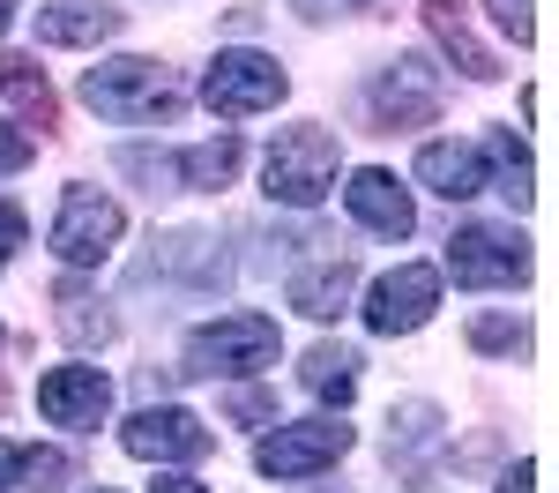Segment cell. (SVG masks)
Masks as SVG:
<instances>
[{"label": "cell", "mask_w": 559, "mask_h": 493, "mask_svg": "<svg viewBox=\"0 0 559 493\" xmlns=\"http://www.w3.org/2000/svg\"><path fill=\"white\" fill-rule=\"evenodd\" d=\"M492 23H500V31H508L515 45L537 38V15H530V0H492Z\"/></svg>", "instance_id": "d4e9b609"}, {"label": "cell", "mask_w": 559, "mask_h": 493, "mask_svg": "<svg viewBox=\"0 0 559 493\" xmlns=\"http://www.w3.org/2000/svg\"><path fill=\"white\" fill-rule=\"evenodd\" d=\"M344 202H350V218L366 224V232H381V239H411L418 232V210H411V187L395 173H381V165H358L344 187Z\"/></svg>", "instance_id": "7c38bea8"}, {"label": "cell", "mask_w": 559, "mask_h": 493, "mask_svg": "<svg viewBox=\"0 0 559 493\" xmlns=\"http://www.w3.org/2000/svg\"><path fill=\"white\" fill-rule=\"evenodd\" d=\"M83 105L97 113V120H120V128H134V120H173L179 113V83L173 68H157V60H97L83 75Z\"/></svg>", "instance_id": "7a4b0ae2"}, {"label": "cell", "mask_w": 559, "mask_h": 493, "mask_svg": "<svg viewBox=\"0 0 559 493\" xmlns=\"http://www.w3.org/2000/svg\"><path fill=\"white\" fill-rule=\"evenodd\" d=\"M500 493H537V463H530V456H515V463L500 471Z\"/></svg>", "instance_id": "f1b7e54d"}, {"label": "cell", "mask_w": 559, "mask_h": 493, "mask_svg": "<svg viewBox=\"0 0 559 493\" xmlns=\"http://www.w3.org/2000/svg\"><path fill=\"white\" fill-rule=\"evenodd\" d=\"M336 173H344V142L329 128H284L269 142V157H261V187H269V202H284V210L329 202Z\"/></svg>", "instance_id": "6da1fadb"}, {"label": "cell", "mask_w": 559, "mask_h": 493, "mask_svg": "<svg viewBox=\"0 0 559 493\" xmlns=\"http://www.w3.org/2000/svg\"><path fill=\"white\" fill-rule=\"evenodd\" d=\"M388 426H395V442H403V448H432V442H440V411H432V403H403Z\"/></svg>", "instance_id": "603a6c76"}, {"label": "cell", "mask_w": 559, "mask_h": 493, "mask_svg": "<svg viewBox=\"0 0 559 493\" xmlns=\"http://www.w3.org/2000/svg\"><path fill=\"white\" fill-rule=\"evenodd\" d=\"M284 97H292V75L269 52L231 45V52H216L210 68H202V105H210L216 120H254V113H276Z\"/></svg>", "instance_id": "3957f363"}, {"label": "cell", "mask_w": 559, "mask_h": 493, "mask_svg": "<svg viewBox=\"0 0 559 493\" xmlns=\"http://www.w3.org/2000/svg\"><path fill=\"white\" fill-rule=\"evenodd\" d=\"M150 493H202V486H194V479H179V471H173V479H157Z\"/></svg>", "instance_id": "1f68e13d"}, {"label": "cell", "mask_w": 559, "mask_h": 493, "mask_svg": "<svg viewBox=\"0 0 559 493\" xmlns=\"http://www.w3.org/2000/svg\"><path fill=\"white\" fill-rule=\"evenodd\" d=\"M120 8L112 0H52V8H38V45H105L120 38Z\"/></svg>", "instance_id": "4fadbf2b"}, {"label": "cell", "mask_w": 559, "mask_h": 493, "mask_svg": "<svg viewBox=\"0 0 559 493\" xmlns=\"http://www.w3.org/2000/svg\"><path fill=\"white\" fill-rule=\"evenodd\" d=\"M15 479H23V448L0 442V486H15Z\"/></svg>", "instance_id": "4dcf8cb0"}, {"label": "cell", "mask_w": 559, "mask_h": 493, "mask_svg": "<svg viewBox=\"0 0 559 493\" xmlns=\"http://www.w3.org/2000/svg\"><path fill=\"white\" fill-rule=\"evenodd\" d=\"M471 344L477 352H522V344H530V321H522V314H477Z\"/></svg>", "instance_id": "7402d4cb"}, {"label": "cell", "mask_w": 559, "mask_h": 493, "mask_svg": "<svg viewBox=\"0 0 559 493\" xmlns=\"http://www.w3.org/2000/svg\"><path fill=\"white\" fill-rule=\"evenodd\" d=\"M344 448H350L344 419H299V426H276V434L254 442V471L261 479H313V471H329Z\"/></svg>", "instance_id": "ba28073f"}, {"label": "cell", "mask_w": 559, "mask_h": 493, "mask_svg": "<svg viewBox=\"0 0 559 493\" xmlns=\"http://www.w3.org/2000/svg\"><path fill=\"white\" fill-rule=\"evenodd\" d=\"M231 173H239V134H216V142H194V150L173 157L179 187H224Z\"/></svg>", "instance_id": "44dd1931"}, {"label": "cell", "mask_w": 559, "mask_h": 493, "mask_svg": "<svg viewBox=\"0 0 559 493\" xmlns=\"http://www.w3.org/2000/svg\"><path fill=\"white\" fill-rule=\"evenodd\" d=\"M38 419L68 426V434H97L112 419V382L97 366H52V374H38Z\"/></svg>", "instance_id": "8fae6325"}, {"label": "cell", "mask_w": 559, "mask_h": 493, "mask_svg": "<svg viewBox=\"0 0 559 493\" xmlns=\"http://www.w3.org/2000/svg\"><path fill=\"white\" fill-rule=\"evenodd\" d=\"M448 277L471 284V292L522 284V277H530V247H522V232H508V224H463V232L448 239Z\"/></svg>", "instance_id": "52a82bcc"}, {"label": "cell", "mask_w": 559, "mask_h": 493, "mask_svg": "<svg viewBox=\"0 0 559 493\" xmlns=\"http://www.w3.org/2000/svg\"><path fill=\"white\" fill-rule=\"evenodd\" d=\"M299 382L321 403H350V389H358V352H350V344H313V352L299 359Z\"/></svg>", "instance_id": "d6986e66"}, {"label": "cell", "mask_w": 559, "mask_h": 493, "mask_svg": "<svg viewBox=\"0 0 559 493\" xmlns=\"http://www.w3.org/2000/svg\"><path fill=\"white\" fill-rule=\"evenodd\" d=\"M90 493H112V486H90Z\"/></svg>", "instance_id": "836d02e7"}, {"label": "cell", "mask_w": 559, "mask_h": 493, "mask_svg": "<svg viewBox=\"0 0 559 493\" xmlns=\"http://www.w3.org/2000/svg\"><path fill=\"white\" fill-rule=\"evenodd\" d=\"M60 479H68V456L60 448H23V486L31 493H60Z\"/></svg>", "instance_id": "cb8c5ba5"}, {"label": "cell", "mask_w": 559, "mask_h": 493, "mask_svg": "<svg viewBox=\"0 0 559 493\" xmlns=\"http://www.w3.org/2000/svg\"><path fill=\"white\" fill-rule=\"evenodd\" d=\"M52 307H60V337L68 344H112V314H105V300L90 292V284H60L52 292Z\"/></svg>", "instance_id": "ffe728a7"}, {"label": "cell", "mask_w": 559, "mask_h": 493, "mask_svg": "<svg viewBox=\"0 0 559 493\" xmlns=\"http://www.w3.org/2000/svg\"><path fill=\"white\" fill-rule=\"evenodd\" d=\"M120 232H128V218H120V202L112 195H97V187H68L60 195V218H52V255L68 269H90V262H105L112 247H120Z\"/></svg>", "instance_id": "5b68a950"}, {"label": "cell", "mask_w": 559, "mask_h": 493, "mask_svg": "<svg viewBox=\"0 0 559 493\" xmlns=\"http://www.w3.org/2000/svg\"><path fill=\"white\" fill-rule=\"evenodd\" d=\"M477 165H485V187H500L515 210H530V202H537V187H530V150H522L508 128H492L485 142H477Z\"/></svg>", "instance_id": "e0dca14e"}, {"label": "cell", "mask_w": 559, "mask_h": 493, "mask_svg": "<svg viewBox=\"0 0 559 493\" xmlns=\"http://www.w3.org/2000/svg\"><path fill=\"white\" fill-rule=\"evenodd\" d=\"M432 307H440V269L426 262H403L373 277V292H366V329L373 337H411V329H426Z\"/></svg>", "instance_id": "9c48e42d"}, {"label": "cell", "mask_w": 559, "mask_h": 493, "mask_svg": "<svg viewBox=\"0 0 559 493\" xmlns=\"http://www.w3.org/2000/svg\"><path fill=\"white\" fill-rule=\"evenodd\" d=\"M23 15V0H0V38H8V23Z\"/></svg>", "instance_id": "d6a6232c"}, {"label": "cell", "mask_w": 559, "mask_h": 493, "mask_svg": "<svg viewBox=\"0 0 559 493\" xmlns=\"http://www.w3.org/2000/svg\"><path fill=\"white\" fill-rule=\"evenodd\" d=\"M440 97H448V83H440V68H432L426 52H395L366 83V105H373L381 128H426L432 113H440Z\"/></svg>", "instance_id": "8992f818"}, {"label": "cell", "mask_w": 559, "mask_h": 493, "mask_svg": "<svg viewBox=\"0 0 559 493\" xmlns=\"http://www.w3.org/2000/svg\"><path fill=\"white\" fill-rule=\"evenodd\" d=\"M276 352H284V337L269 314H224L187 337V374H261V366H276Z\"/></svg>", "instance_id": "277c9868"}, {"label": "cell", "mask_w": 559, "mask_h": 493, "mask_svg": "<svg viewBox=\"0 0 559 493\" xmlns=\"http://www.w3.org/2000/svg\"><path fill=\"white\" fill-rule=\"evenodd\" d=\"M231 419H276V403L261 397V389H239V397H231Z\"/></svg>", "instance_id": "f546056e"}, {"label": "cell", "mask_w": 559, "mask_h": 493, "mask_svg": "<svg viewBox=\"0 0 559 493\" xmlns=\"http://www.w3.org/2000/svg\"><path fill=\"white\" fill-rule=\"evenodd\" d=\"M23 239H31V218H23L15 202H0V269H8V255H15Z\"/></svg>", "instance_id": "4316f807"}, {"label": "cell", "mask_w": 559, "mask_h": 493, "mask_svg": "<svg viewBox=\"0 0 559 493\" xmlns=\"http://www.w3.org/2000/svg\"><path fill=\"white\" fill-rule=\"evenodd\" d=\"M350 292H358V269L344 262V255H329V262H313L292 277V307L313 314V321H336V314L350 307Z\"/></svg>", "instance_id": "2e32d148"}, {"label": "cell", "mask_w": 559, "mask_h": 493, "mask_svg": "<svg viewBox=\"0 0 559 493\" xmlns=\"http://www.w3.org/2000/svg\"><path fill=\"white\" fill-rule=\"evenodd\" d=\"M0 97L31 120V128H52V83L38 75V60H23V52H0Z\"/></svg>", "instance_id": "ac0fdd59"}, {"label": "cell", "mask_w": 559, "mask_h": 493, "mask_svg": "<svg viewBox=\"0 0 559 493\" xmlns=\"http://www.w3.org/2000/svg\"><path fill=\"white\" fill-rule=\"evenodd\" d=\"M120 448L142 456V463H194V456L216 448V434L194 411H179V403H142L128 426H120Z\"/></svg>", "instance_id": "30bf717a"}, {"label": "cell", "mask_w": 559, "mask_h": 493, "mask_svg": "<svg viewBox=\"0 0 559 493\" xmlns=\"http://www.w3.org/2000/svg\"><path fill=\"white\" fill-rule=\"evenodd\" d=\"M418 179H426L432 195H448V202L485 195V165H477L471 142H426V150H418Z\"/></svg>", "instance_id": "9a60e30c"}, {"label": "cell", "mask_w": 559, "mask_h": 493, "mask_svg": "<svg viewBox=\"0 0 559 493\" xmlns=\"http://www.w3.org/2000/svg\"><path fill=\"white\" fill-rule=\"evenodd\" d=\"M426 23H432V38H440V52H448V60H455L471 83H492V75H500L492 45H477L471 15H463V0H426Z\"/></svg>", "instance_id": "5bb4252c"}, {"label": "cell", "mask_w": 559, "mask_h": 493, "mask_svg": "<svg viewBox=\"0 0 559 493\" xmlns=\"http://www.w3.org/2000/svg\"><path fill=\"white\" fill-rule=\"evenodd\" d=\"M306 23H329V15H350V8H381V0H292Z\"/></svg>", "instance_id": "83f0119b"}, {"label": "cell", "mask_w": 559, "mask_h": 493, "mask_svg": "<svg viewBox=\"0 0 559 493\" xmlns=\"http://www.w3.org/2000/svg\"><path fill=\"white\" fill-rule=\"evenodd\" d=\"M31 157H38V142H31L23 128H8V120H0V173H23Z\"/></svg>", "instance_id": "484cf974"}]
</instances>
